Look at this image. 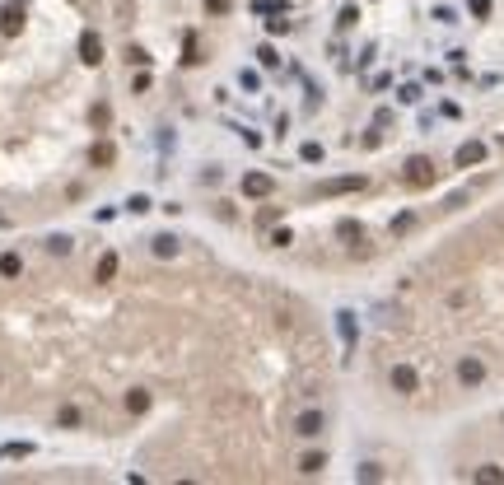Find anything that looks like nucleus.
Here are the masks:
<instances>
[{
  "label": "nucleus",
  "mask_w": 504,
  "mask_h": 485,
  "mask_svg": "<svg viewBox=\"0 0 504 485\" xmlns=\"http://www.w3.org/2000/svg\"><path fill=\"white\" fill-rule=\"evenodd\" d=\"M0 224H5V215H0Z\"/></svg>",
  "instance_id": "nucleus-32"
},
{
  "label": "nucleus",
  "mask_w": 504,
  "mask_h": 485,
  "mask_svg": "<svg viewBox=\"0 0 504 485\" xmlns=\"http://www.w3.org/2000/svg\"><path fill=\"white\" fill-rule=\"evenodd\" d=\"M486 154H490V150L481 141H462V145H457V154H453V164H457V168H476V164H486Z\"/></svg>",
  "instance_id": "nucleus-7"
},
{
  "label": "nucleus",
  "mask_w": 504,
  "mask_h": 485,
  "mask_svg": "<svg viewBox=\"0 0 504 485\" xmlns=\"http://www.w3.org/2000/svg\"><path fill=\"white\" fill-rule=\"evenodd\" d=\"M126 411H131V415H145V411H150V392H126Z\"/></svg>",
  "instance_id": "nucleus-16"
},
{
  "label": "nucleus",
  "mask_w": 504,
  "mask_h": 485,
  "mask_svg": "<svg viewBox=\"0 0 504 485\" xmlns=\"http://www.w3.org/2000/svg\"><path fill=\"white\" fill-rule=\"evenodd\" d=\"M299 154H304V164H322V145H317V141H308V145L299 150Z\"/></svg>",
  "instance_id": "nucleus-22"
},
{
  "label": "nucleus",
  "mask_w": 504,
  "mask_h": 485,
  "mask_svg": "<svg viewBox=\"0 0 504 485\" xmlns=\"http://www.w3.org/2000/svg\"><path fill=\"white\" fill-rule=\"evenodd\" d=\"M434 177H439V168L430 164L425 154H416V159H407V168H402V182L407 187H416V191H425V187H434Z\"/></svg>",
  "instance_id": "nucleus-1"
},
{
  "label": "nucleus",
  "mask_w": 504,
  "mask_h": 485,
  "mask_svg": "<svg viewBox=\"0 0 504 485\" xmlns=\"http://www.w3.org/2000/svg\"><path fill=\"white\" fill-rule=\"evenodd\" d=\"M126 210H131V215H145V210H150V196H141V191H136V196L126 201Z\"/></svg>",
  "instance_id": "nucleus-23"
},
{
  "label": "nucleus",
  "mask_w": 504,
  "mask_h": 485,
  "mask_svg": "<svg viewBox=\"0 0 504 485\" xmlns=\"http://www.w3.org/2000/svg\"><path fill=\"white\" fill-rule=\"evenodd\" d=\"M79 61L84 65H103V38H98L94 29L79 33Z\"/></svg>",
  "instance_id": "nucleus-6"
},
{
  "label": "nucleus",
  "mask_w": 504,
  "mask_h": 485,
  "mask_svg": "<svg viewBox=\"0 0 504 485\" xmlns=\"http://www.w3.org/2000/svg\"><path fill=\"white\" fill-rule=\"evenodd\" d=\"M411 229H416V215H411V210L393 215V234H397V238H402V234H411Z\"/></svg>",
  "instance_id": "nucleus-18"
},
{
  "label": "nucleus",
  "mask_w": 504,
  "mask_h": 485,
  "mask_svg": "<svg viewBox=\"0 0 504 485\" xmlns=\"http://www.w3.org/2000/svg\"><path fill=\"white\" fill-rule=\"evenodd\" d=\"M388 383H393V392H402V397H411V392L420 388V374H416L411 364H397L393 374H388Z\"/></svg>",
  "instance_id": "nucleus-8"
},
{
  "label": "nucleus",
  "mask_w": 504,
  "mask_h": 485,
  "mask_svg": "<svg viewBox=\"0 0 504 485\" xmlns=\"http://www.w3.org/2000/svg\"><path fill=\"white\" fill-rule=\"evenodd\" d=\"M89 122H94L98 131H103V126L112 122V112H108V103H94V108H89Z\"/></svg>",
  "instance_id": "nucleus-20"
},
{
  "label": "nucleus",
  "mask_w": 504,
  "mask_h": 485,
  "mask_svg": "<svg viewBox=\"0 0 504 485\" xmlns=\"http://www.w3.org/2000/svg\"><path fill=\"white\" fill-rule=\"evenodd\" d=\"M290 243H294L290 229H276V234H271V248H290Z\"/></svg>",
  "instance_id": "nucleus-25"
},
{
  "label": "nucleus",
  "mask_w": 504,
  "mask_h": 485,
  "mask_svg": "<svg viewBox=\"0 0 504 485\" xmlns=\"http://www.w3.org/2000/svg\"><path fill=\"white\" fill-rule=\"evenodd\" d=\"M56 420H61V424H79V411H75V406H61V415H56Z\"/></svg>",
  "instance_id": "nucleus-31"
},
{
  "label": "nucleus",
  "mask_w": 504,
  "mask_h": 485,
  "mask_svg": "<svg viewBox=\"0 0 504 485\" xmlns=\"http://www.w3.org/2000/svg\"><path fill=\"white\" fill-rule=\"evenodd\" d=\"M257 61L262 65H281V56H276V47H257Z\"/></svg>",
  "instance_id": "nucleus-26"
},
{
  "label": "nucleus",
  "mask_w": 504,
  "mask_h": 485,
  "mask_svg": "<svg viewBox=\"0 0 504 485\" xmlns=\"http://www.w3.org/2000/svg\"><path fill=\"white\" fill-rule=\"evenodd\" d=\"M336 238H341V243H360L364 224H360V219H341V224H336Z\"/></svg>",
  "instance_id": "nucleus-12"
},
{
  "label": "nucleus",
  "mask_w": 504,
  "mask_h": 485,
  "mask_svg": "<svg viewBox=\"0 0 504 485\" xmlns=\"http://www.w3.org/2000/svg\"><path fill=\"white\" fill-rule=\"evenodd\" d=\"M476 481L481 485H504V467H476Z\"/></svg>",
  "instance_id": "nucleus-17"
},
{
  "label": "nucleus",
  "mask_w": 504,
  "mask_h": 485,
  "mask_svg": "<svg viewBox=\"0 0 504 485\" xmlns=\"http://www.w3.org/2000/svg\"><path fill=\"white\" fill-rule=\"evenodd\" d=\"M457 383H462V388H481V383H486V364L476 360V355H462V360H457Z\"/></svg>",
  "instance_id": "nucleus-5"
},
{
  "label": "nucleus",
  "mask_w": 504,
  "mask_h": 485,
  "mask_svg": "<svg viewBox=\"0 0 504 485\" xmlns=\"http://www.w3.org/2000/svg\"><path fill=\"white\" fill-rule=\"evenodd\" d=\"M355 481H383V467H374V462H364V467L355 471Z\"/></svg>",
  "instance_id": "nucleus-21"
},
{
  "label": "nucleus",
  "mask_w": 504,
  "mask_h": 485,
  "mask_svg": "<svg viewBox=\"0 0 504 485\" xmlns=\"http://www.w3.org/2000/svg\"><path fill=\"white\" fill-rule=\"evenodd\" d=\"M355 19H360V10H355V5H346V10H341V19H336V24H341V29H350Z\"/></svg>",
  "instance_id": "nucleus-28"
},
{
  "label": "nucleus",
  "mask_w": 504,
  "mask_h": 485,
  "mask_svg": "<svg viewBox=\"0 0 504 485\" xmlns=\"http://www.w3.org/2000/svg\"><path fill=\"white\" fill-rule=\"evenodd\" d=\"M112 159H117V150H112V141H98L94 150H89V164H94V168H108Z\"/></svg>",
  "instance_id": "nucleus-11"
},
{
  "label": "nucleus",
  "mask_w": 504,
  "mask_h": 485,
  "mask_svg": "<svg viewBox=\"0 0 504 485\" xmlns=\"http://www.w3.org/2000/svg\"><path fill=\"white\" fill-rule=\"evenodd\" d=\"M178 248H182V243H178L173 234H159V238H155V257H164V262H168V257H178Z\"/></svg>",
  "instance_id": "nucleus-14"
},
{
  "label": "nucleus",
  "mask_w": 504,
  "mask_h": 485,
  "mask_svg": "<svg viewBox=\"0 0 504 485\" xmlns=\"http://www.w3.org/2000/svg\"><path fill=\"white\" fill-rule=\"evenodd\" d=\"M24 276V257L19 252H0V280H19Z\"/></svg>",
  "instance_id": "nucleus-10"
},
{
  "label": "nucleus",
  "mask_w": 504,
  "mask_h": 485,
  "mask_svg": "<svg viewBox=\"0 0 504 485\" xmlns=\"http://www.w3.org/2000/svg\"><path fill=\"white\" fill-rule=\"evenodd\" d=\"M322 467H327V453H304V457H299V471H304V476H317Z\"/></svg>",
  "instance_id": "nucleus-15"
},
{
  "label": "nucleus",
  "mask_w": 504,
  "mask_h": 485,
  "mask_svg": "<svg viewBox=\"0 0 504 485\" xmlns=\"http://www.w3.org/2000/svg\"><path fill=\"white\" fill-rule=\"evenodd\" d=\"M126 61H136V65H150V51H145V47H131V51H126Z\"/></svg>",
  "instance_id": "nucleus-30"
},
{
  "label": "nucleus",
  "mask_w": 504,
  "mask_h": 485,
  "mask_svg": "<svg viewBox=\"0 0 504 485\" xmlns=\"http://www.w3.org/2000/svg\"><path fill=\"white\" fill-rule=\"evenodd\" d=\"M364 187H369V177H364V173H350V177H331V182H322L317 196H350V191H364Z\"/></svg>",
  "instance_id": "nucleus-3"
},
{
  "label": "nucleus",
  "mask_w": 504,
  "mask_h": 485,
  "mask_svg": "<svg viewBox=\"0 0 504 485\" xmlns=\"http://www.w3.org/2000/svg\"><path fill=\"white\" fill-rule=\"evenodd\" d=\"M271 191H276V177H271V173H248V177H243V196H248V201H267Z\"/></svg>",
  "instance_id": "nucleus-4"
},
{
  "label": "nucleus",
  "mask_w": 504,
  "mask_h": 485,
  "mask_svg": "<svg viewBox=\"0 0 504 485\" xmlns=\"http://www.w3.org/2000/svg\"><path fill=\"white\" fill-rule=\"evenodd\" d=\"M472 5V19H490V0H467Z\"/></svg>",
  "instance_id": "nucleus-27"
},
{
  "label": "nucleus",
  "mask_w": 504,
  "mask_h": 485,
  "mask_svg": "<svg viewBox=\"0 0 504 485\" xmlns=\"http://www.w3.org/2000/svg\"><path fill=\"white\" fill-rule=\"evenodd\" d=\"M94 276H98V280H112V276H117V252H103V257H98Z\"/></svg>",
  "instance_id": "nucleus-13"
},
{
  "label": "nucleus",
  "mask_w": 504,
  "mask_h": 485,
  "mask_svg": "<svg viewBox=\"0 0 504 485\" xmlns=\"http://www.w3.org/2000/svg\"><path fill=\"white\" fill-rule=\"evenodd\" d=\"M24 0H5V10H0V38H19L24 33Z\"/></svg>",
  "instance_id": "nucleus-2"
},
{
  "label": "nucleus",
  "mask_w": 504,
  "mask_h": 485,
  "mask_svg": "<svg viewBox=\"0 0 504 485\" xmlns=\"http://www.w3.org/2000/svg\"><path fill=\"white\" fill-rule=\"evenodd\" d=\"M397 98H402V103H416V98H420V84H402V94Z\"/></svg>",
  "instance_id": "nucleus-29"
},
{
  "label": "nucleus",
  "mask_w": 504,
  "mask_h": 485,
  "mask_svg": "<svg viewBox=\"0 0 504 485\" xmlns=\"http://www.w3.org/2000/svg\"><path fill=\"white\" fill-rule=\"evenodd\" d=\"M70 248H75V243H70V234H52V238H47V252H56V257H65Z\"/></svg>",
  "instance_id": "nucleus-19"
},
{
  "label": "nucleus",
  "mask_w": 504,
  "mask_h": 485,
  "mask_svg": "<svg viewBox=\"0 0 504 485\" xmlns=\"http://www.w3.org/2000/svg\"><path fill=\"white\" fill-rule=\"evenodd\" d=\"M150 84H155V79H150V70H141V75L131 79V94H145V89H150Z\"/></svg>",
  "instance_id": "nucleus-24"
},
{
  "label": "nucleus",
  "mask_w": 504,
  "mask_h": 485,
  "mask_svg": "<svg viewBox=\"0 0 504 485\" xmlns=\"http://www.w3.org/2000/svg\"><path fill=\"white\" fill-rule=\"evenodd\" d=\"M327 429V420H322V411H304L299 420H294V434H304V438H317Z\"/></svg>",
  "instance_id": "nucleus-9"
}]
</instances>
